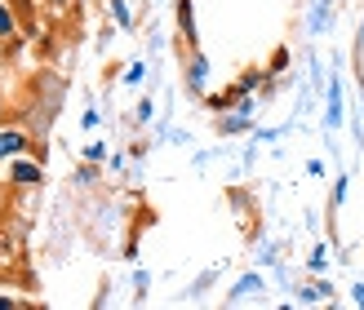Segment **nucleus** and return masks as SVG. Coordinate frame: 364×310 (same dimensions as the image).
<instances>
[{
	"instance_id": "obj_1",
	"label": "nucleus",
	"mask_w": 364,
	"mask_h": 310,
	"mask_svg": "<svg viewBox=\"0 0 364 310\" xmlns=\"http://www.w3.org/2000/svg\"><path fill=\"white\" fill-rule=\"evenodd\" d=\"M205 84H209V58L200 49H191V58H187V89H191V94H205Z\"/></svg>"
},
{
	"instance_id": "obj_2",
	"label": "nucleus",
	"mask_w": 364,
	"mask_h": 310,
	"mask_svg": "<svg viewBox=\"0 0 364 310\" xmlns=\"http://www.w3.org/2000/svg\"><path fill=\"white\" fill-rule=\"evenodd\" d=\"M45 173H41V164H31V160H23V155H14V164H9V182H18V187H36Z\"/></svg>"
},
{
	"instance_id": "obj_3",
	"label": "nucleus",
	"mask_w": 364,
	"mask_h": 310,
	"mask_svg": "<svg viewBox=\"0 0 364 310\" xmlns=\"http://www.w3.org/2000/svg\"><path fill=\"white\" fill-rule=\"evenodd\" d=\"M27 151V133L23 129H0V160H14Z\"/></svg>"
},
{
	"instance_id": "obj_4",
	"label": "nucleus",
	"mask_w": 364,
	"mask_h": 310,
	"mask_svg": "<svg viewBox=\"0 0 364 310\" xmlns=\"http://www.w3.org/2000/svg\"><path fill=\"white\" fill-rule=\"evenodd\" d=\"M178 27H182V40H187L191 49H196V18H191V0H178Z\"/></svg>"
},
{
	"instance_id": "obj_5",
	"label": "nucleus",
	"mask_w": 364,
	"mask_h": 310,
	"mask_svg": "<svg viewBox=\"0 0 364 310\" xmlns=\"http://www.w3.org/2000/svg\"><path fill=\"white\" fill-rule=\"evenodd\" d=\"M18 31V18H14V9L5 5V0H0V40H5V35H14Z\"/></svg>"
},
{
	"instance_id": "obj_6",
	"label": "nucleus",
	"mask_w": 364,
	"mask_h": 310,
	"mask_svg": "<svg viewBox=\"0 0 364 310\" xmlns=\"http://www.w3.org/2000/svg\"><path fill=\"white\" fill-rule=\"evenodd\" d=\"M342 124V94H338V84L329 89V129H338Z\"/></svg>"
},
{
	"instance_id": "obj_7",
	"label": "nucleus",
	"mask_w": 364,
	"mask_h": 310,
	"mask_svg": "<svg viewBox=\"0 0 364 310\" xmlns=\"http://www.w3.org/2000/svg\"><path fill=\"white\" fill-rule=\"evenodd\" d=\"M249 124H253V120H249V111L227 116V120H223V133H240V129H249Z\"/></svg>"
},
{
	"instance_id": "obj_8",
	"label": "nucleus",
	"mask_w": 364,
	"mask_h": 310,
	"mask_svg": "<svg viewBox=\"0 0 364 310\" xmlns=\"http://www.w3.org/2000/svg\"><path fill=\"white\" fill-rule=\"evenodd\" d=\"M112 13H116V27H129V9H124V0H112Z\"/></svg>"
},
{
	"instance_id": "obj_9",
	"label": "nucleus",
	"mask_w": 364,
	"mask_h": 310,
	"mask_svg": "<svg viewBox=\"0 0 364 310\" xmlns=\"http://www.w3.org/2000/svg\"><path fill=\"white\" fill-rule=\"evenodd\" d=\"M0 116H5V98H0Z\"/></svg>"
}]
</instances>
